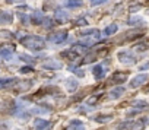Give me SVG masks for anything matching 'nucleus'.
Instances as JSON below:
<instances>
[{
	"label": "nucleus",
	"instance_id": "obj_1",
	"mask_svg": "<svg viewBox=\"0 0 149 130\" xmlns=\"http://www.w3.org/2000/svg\"><path fill=\"white\" fill-rule=\"evenodd\" d=\"M22 44L26 48L37 51V50H42L45 47V40L42 37H38V35H28V37L22 38Z\"/></svg>",
	"mask_w": 149,
	"mask_h": 130
},
{
	"label": "nucleus",
	"instance_id": "obj_2",
	"mask_svg": "<svg viewBox=\"0 0 149 130\" xmlns=\"http://www.w3.org/2000/svg\"><path fill=\"white\" fill-rule=\"evenodd\" d=\"M100 38V31L98 29H88V31H82L81 32V44L89 47L94 44V41H97Z\"/></svg>",
	"mask_w": 149,
	"mask_h": 130
},
{
	"label": "nucleus",
	"instance_id": "obj_3",
	"mask_svg": "<svg viewBox=\"0 0 149 130\" xmlns=\"http://www.w3.org/2000/svg\"><path fill=\"white\" fill-rule=\"evenodd\" d=\"M118 60L123 64H133V63H136V57L132 53H129V51H120L118 53Z\"/></svg>",
	"mask_w": 149,
	"mask_h": 130
},
{
	"label": "nucleus",
	"instance_id": "obj_4",
	"mask_svg": "<svg viewBox=\"0 0 149 130\" xmlns=\"http://www.w3.org/2000/svg\"><path fill=\"white\" fill-rule=\"evenodd\" d=\"M146 81H148V75H146V73H140V75L134 76V78L130 81V86H132V88H137V86L143 85Z\"/></svg>",
	"mask_w": 149,
	"mask_h": 130
},
{
	"label": "nucleus",
	"instance_id": "obj_5",
	"mask_svg": "<svg viewBox=\"0 0 149 130\" xmlns=\"http://www.w3.org/2000/svg\"><path fill=\"white\" fill-rule=\"evenodd\" d=\"M70 53H73L74 56H84V54L88 53V47L86 45H82V44H74L70 48Z\"/></svg>",
	"mask_w": 149,
	"mask_h": 130
},
{
	"label": "nucleus",
	"instance_id": "obj_6",
	"mask_svg": "<svg viewBox=\"0 0 149 130\" xmlns=\"http://www.w3.org/2000/svg\"><path fill=\"white\" fill-rule=\"evenodd\" d=\"M13 108H15V102L13 101H3V102H0V113H2V114L12 113Z\"/></svg>",
	"mask_w": 149,
	"mask_h": 130
},
{
	"label": "nucleus",
	"instance_id": "obj_7",
	"mask_svg": "<svg viewBox=\"0 0 149 130\" xmlns=\"http://www.w3.org/2000/svg\"><path fill=\"white\" fill-rule=\"evenodd\" d=\"M66 38H67V34H66V32H56V34H53L51 37H48V41H50V42H54V44H60V42H63Z\"/></svg>",
	"mask_w": 149,
	"mask_h": 130
},
{
	"label": "nucleus",
	"instance_id": "obj_8",
	"mask_svg": "<svg viewBox=\"0 0 149 130\" xmlns=\"http://www.w3.org/2000/svg\"><path fill=\"white\" fill-rule=\"evenodd\" d=\"M50 121H47V120H41V118H35V121H34V126H35V129L37 130H48L50 129Z\"/></svg>",
	"mask_w": 149,
	"mask_h": 130
},
{
	"label": "nucleus",
	"instance_id": "obj_9",
	"mask_svg": "<svg viewBox=\"0 0 149 130\" xmlns=\"http://www.w3.org/2000/svg\"><path fill=\"white\" fill-rule=\"evenodd\" d=\"M44 69H50V70H57V69H61V63L57 61V60H48L42 64Z\"/></svg>",
	"mask_w": 149,
	"mask_h": 130
},
{
	"label": "nucleus",
	"instance_id": "obj_10",
	"mask_svg": "<svg viewBox=\"0 0 149 130\" xmlns=\"http://www.w3.org/2000/svg\"><path fill=\"white\" fill-rule=\"evenodd\" d=\"M124 91H126V89H124L123 86H117V88H114V89L110 92V98H111V99H117V98H120V97L124 94Z\"/></svg>",
	"mask_w": 149,
	"mask_h": 130
},
{
	"label": "nucleus",
	"instance_id": "obj_11",
	"mask_svg": "<svg viewBox=\"0 0 149 130\" xmlns=\"http://www.w3.org/2000/svg\"><path fill=\"white\" fill-rule=\"evenodd\" d=\"M69 130H85V124L81 120H72Z\"/></svg>",
	"mask_w": 149,
	"mask_h": 130
},
{
	"label": "nucleus",
	"instance_id": "obj_12",
	"mask_svg": "<svg viewBox=\"0 0 149 130\" xmlns=\"http://www.w3.org/2000/svg\"><path fill=\"white\" fill-rule=\"evenodd\" d=\"M92 73H94V76H95L97 79H100V78H102V75H104V67L100 66V64H97V66L92 67Z\"/></svg>",
	"mask_w": 149,
	"mask_h": 130
},
{
	"label": "nucleus",
	"instance_id": "obj_13",
	"mask_svg": "<svg viewBox=\"0 0 149 130\" xmlns=\"http://www.w3.org/2000/svg\"><path fill=\"white\" fill-rule=\"evenodd\" d=\"M15 82H16L15 78H3V79H0V88L10 86V85H13Z\"/></svg>",
	"mask_w": 149,
	"mask_h": 130
},
{
	"label": "nucleus",
	"instance_id": "obj_14",
	"mask_svg": "<svg viewBox=\"0 0 149 130\" xmlns=\"http://www.w3.org/2000/svg\"><path fill=\"white\" fill-rule=\"evenodd\" d=\"M114 32H117V25H116V24H111V25H108V26L104 29L102 34H104L105 37H110V35H113Z\"/></svg>",
	"mask_w": 149,
	"mask_h": 130
},
{
	"label": "nucleus",
	"instance_id": "obj_15",
	"mask_svg": "<svg viewBox=\"0 0 149 130\" xmlns=\"http://www.w3.org/2000/svg\"><path fill=\"white\" fill-rule=\"evenodd\" d=\"M127 79V75L126 73H116L114 76H113V82H116V83H121V82H124Z\"/></svg>",
	"mask_w": 149,
	"mask_h": 130
},
{
	"label": "nucleus",
	"instance_id": "obj_16",
	"mask_svg": "<svg viewBox=\"0 0 149 130\" xmlns=\"http://www.w3.org/2000/svg\"><path fill=\"white\" fill-rule=\"evenodd\" d=\"M9 22H12V15H9L6 12L0 13V24H9Z\"/></svg>",
	"mask_w": 149,
	"mask_h": 130
},
{
	"label": "nucleus",
	"instance_id": "obj_17",
	"mask_svg": "<svg viewBox=\"0 0 149 130\" xmlns=\"http://www.w3.org/2000/svg\"><path fill=\"white\" fill-rule=\"evenodd\" d=\"M66 6L67 8H81L82 6V0H67Z\"/></svg>",
	"mask_w": 149,
	"mask_h": 130
},
{
	"label": "nucleus",
	"instance_id": "obj_18",
	"mask_svg": "<svg viewBox=\"0 0 149 130\" xmlns=\"http://www.w3.org/2000/svg\"><path fill=\"white\" fill-rule=\"evenodd\" d=\"M56 18H57L60 22H64V21H67V13H66L64 10L58 9V10L56 12Z\"/></svg>",
	"mask_w": 149,
	"mask_h": 130
},
{
	"label": "nucleus",
	"instance_id": "obj_19",
	"mask_svg": "<svg viewBox=\"0 0 149 130\" xmlns=\"http://www.w3.org/2000/svg\"><path fill=\"white\" fill-rule=\"evenodd\" d=\"M66 86H67V89H69V91H74V89L78 88V81L70 79V81H67V82H66Z\"/></svg>",
	"mask_w": 149,
	"mask_h": 130
},
{
	"label": "nucleus",
	"instance_id": "obj_20",
	"mask_svg": "<svg viewBox=\"0 0 149 130\" xmlns=\"http://www.w3.org/2000/svg\"><path fill=\"white\" fill-rule=\"evenodd\" d=\"M12 54H13V51L9 50V48H2L0 50V56H3L5 58H12Z\"/></svg>",
	"mask_w": 149,
	"mask_h": 130
},
{
	"label": "nucleus",
	"instance_id": "obj_21",
	"mask_svg": "<svg viewBox=\"0 0 149 130\" xmlns=\"http://www.w3.org/2000/svg\"><path fill=\"white\" fill-rule=\"evenodd\" d=\"M133 107H136V108H146L148 107V102L146 101H142V99H137V101L133 102Z\"/></svg>",
	"mask_w": 149,
	"mask_h": 130
},
{
	"label": "nucleus",
	"instance_id": "obj_22",
	"mask_svg": "<svg viewBox=\"0 0 149 130\" xmlns=\"http://www.w3.org/2000/svg\"><path fill=\"white\" fill-rule=\"evenodd\" d=\"M32 19H34L32 22H34V24H37V25H38V24H41V22L44 21V18H42V15H41L40 12H37V13L32 16Z\"/></svg>",
	"mask_w": 149,
	"mask_h": 130
},
{
	"label": "nucleus",
	"instance_id": "obj_23",
	"mask_svg": "<svg viewBox=\"0 0 149 130\" xmlns=\"http://www.w3.org/2000/svg\"><path fill=\"white\" fill-rule=\"evenodd\" d=\"M21 60L22 61H26V63H35V58L31 57V56H28V54H22L21 56Z\"/></svg>",
	"mask_w": 149,
	"mask_h": 130
},
{
	"label": "nucleus",
	"instance_id": "obj_24",
	"mask_svg": "<svg viewBox=\"0 0 149 130\" xmlns=\"http://www.w3.org/2000/svg\"><path fill=\"white\" fill-rule=\"evenodd\" d=\"M142 21H143L142 18H132V19L129 21V25H142V24H143Z\"/></svg>",
	"mask_w": 149,
	"mask_h": 130
},
{
	"label": "nucleus",
	"instance_id": "obj_25",
	"mask_svg": "<svg viewBox=\"0 0 149 130\" xmlns=\"http://www.w3.org/2000/svg\"><path fill=\"white\" fill-rule=\"evenodd\" d=\"M69 70H70V72H73V73H76V75H78V76H81V78H84V75H85V73H84V70L76 69V67H73V66H70V67H69Z\"/></svg>",
	"mask_w": 149,
	"mask_h": 130
},
{
	"label": "nucleus",
	"instance_id": "obj_26",
	"mask_svg": "<svg viewBox=\"0 0 149 130\" xmlns=\"http://www.w3.org/2000/svg\"><path fill=\"white\" fill-rule=\"evenodd\" d=\"M29 86H31L29 82H26V83H19V85L16 86V89H18V91H25V89H28Z\"/></svg>",
	"mask_w": 149,
	"mask_h": 130
},
{
	"label": "nucleus",
	"instance_id": "obj_27",
	"mask_svg": "<svg viewBox=\"0 0 149 130\" xmlns=\"http://www.w3.org/2000/svg\"><path fill=\"white\" fill-rule=\"evenodd\" d=\"M111 118H113V115H107V117L101 115V117H97L95 120H97V121H101V123H105V121H110Z\"/></svg>",
	"mask_w": 149,
	"mask_h": 130
},
{
	"label": "nucleus",
	"instance_id": "obj_28",
	"mask_svg": "<svg viewBox=\"0 0 149 130\" xmlns=\"http://www.w3.org/2000/svg\"><path fill=\"white\" fill-rule=\"evenodd\" d=\"M0 38H12V34L9 31H0Z\"/></svg>",
	"mask_w": 149,
	"mask_h": 130
},
{
	"label": "nucleus",
	"instance_id": "obj_29",
	"mask_svg": "<svg viewBox=\"0 0 149 130\" xmlns=\"http://www.w3.org/2000/svg\"><path fill=\"white\" fill-rule=\"evenodd\" d=\"M105 2H108V0H91V5L92 6H98V5H102Z\"/></svg>",
	"mask_w": 149,
	"mask_h": 130
},
{
	"label": "nucleus",
	"instance_id": "obj_30",
	"mask_svg": "<svg viewBox=\"0 0 149 130\" xmlns=\"http://www.w3.org/2000/svg\"><path fill=\"white\" fill-rule=\"evenodd\" d=\"M19 72L25 75V73H32V72H34V69H31V67H22V69H21Z\"/></svg>",
	"mask_w": 149,
	"mask_h": 130
},
{
	"label": "nucleus",
	"instance_id": "obj_31",
	"mask_svg": "<svg viewBox=\"0 0 149 130\" xmlns=\"http://www.w3.org/2000/svg\"><path fill=\"white\" fill-rule=\"evenodd\" d=\"M97 58V56H91V57H86L85 60H84V63H89V61H92V60H95Z\"/></svg>",
	"mask_w": 149,
	"mask_h": 130
},
{
	"label": "nucleus",
	"instance_id": "obj_32",
	"mask_svg": "<svg viewBox=\"0 0 149 130\" xmlns=\"http://www.w3.org/2000/svg\"><path fill=\"white\" fill-rule=\"evenodd\" d=\"M19 18L22 19V22H28V16H26V15H22V13H19Z\"/></svg>",
	"mask_w": 149,
	"mask_h": 130
},
{
	"label": "nucleus",
	"instance_id": "obj_33",
	"mask_svg": "<svg viewBox=\"0 0 149 130\" xmlns=\"http://www.w3.org/2000/svg\"><path fill=\"white\" fill-rule=\"evenodd\" d=\"M139 9H140V6H139V5H136V6H133V8L130 9V12H137Z\"/></svg>",
	"mask_w": 149,
	"mask_h": 130
},
{
	"label": "nucleus",
	"instance_id": "obj_34",
	"mask_svg": "<svg viewBox=\"0 0 149 130\" xmlns=\"http://www.w3.org/2000/svg\"><path fill=\"white\" fill-rule=\"evenodd\" d=\"M139 69H140V70H146V69H149V63H146V64H143V66H140Z\"/></svg>",
	"mask_w": 149,
	"mask_h": 130
},
{
	"label": "nucleus",
	"instance_id": "obj_35",
	"mask_svg": "<svg viewBox=\"0 0 149 130\" xmlns=\"http://www.w3.org/2000/svg\"><path fill=\"white\" fill-rule=\"evenodd\" d=\"M78 25H86V21L85 19H78Z\"/></svg>",
	"mask_w": 149,
	"mask_h": 130
},
{
	"label": "nucleus",
	"instance_id": "obj_36",
	"mask_svg": "<svg viewBox=\"0 0 149 130\" xmlns=\"http://www.w3.org/2000/svg\"><path fill=\"white\" fill-rule=\"evenodd\" d=\"M145 48H148V45H137V47H136V50H139V51H142V50H145Z\"/></svg>",
	"mask_w": 149,
	"mask_h": 130
},
{
	"label": "nucleus",
	"instance_id": "obj_37",
	"mask_svg": "<svg viewBox=\"0 0 149 130\" xmlns=\"http://www.w3.org/2000/svg\"><path fill=\"white\" fill-rule=\"evenodd\" d=\"M8 2H9V3H13V2H15V0H8Z\"/></svg>",
	"mask_w": 149,
	"mask_h": 130
}]
</instances>
